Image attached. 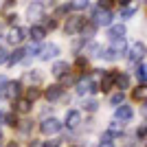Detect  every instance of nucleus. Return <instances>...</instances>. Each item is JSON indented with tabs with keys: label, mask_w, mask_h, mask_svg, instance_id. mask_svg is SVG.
Instances as JSON below:
<instances>
[{
	"label": "nucleus",
	"mask_w": 147,
	"mask_h": 147,
	"mask_svg": "<svg viewBox=\"0 0 147 147\" xmlns=\"http://www.w3.org/2000/svg\"><path fill=\"white\" fill-rule=\"evenodd\" d=\"M40 129H42V132H44L46 136H51V134H57V132L61 129V123L57 121L55 117H51V119H44V121H42Z\"/></svg>",
	"instance_id": "1"
},
{
	"label": "nucleus",
	"mask_w": 147,
	"mask_h": 147,
	"mask_svg": "<svg viewBox=\"0 0 147 147\" xmlns=\"http://www.w3.org/2000/svg\"><path fill=\"white\" fill-rule=\"evenodd\" d=\"M94 24L97 26H110L112 24V13L108 11V9H103V7H101V9H97V11H94Z\"/></svg>",
	"instance_id": "2"
},
{
	"label": "nucleus",
	"mask_w": 147,
	"mask_h": 147,
	"mask_svg": "<svg viewBox=\"0 0 147 147\" xmlns=\"http://www.w3.org/2000/svg\"><path fill=\"white\" fill-rule=\"evenodd\" d=\"M20 88H22V84H20V81H7L5 88H2V97L16 99V97L20 94Z\"/></svg>",
	"instance_id": "3"
},
{
	"label": "nucleus",
	"mask_w": 147,
	"mask_h": 147,
	"mask_svg": "<svg viewBox=\"0 0 147 147\" xmlns=\"http://www.w3.org/2000/svg\"><path fill=\"white\" fill-rule=\"evenodd\" d=\"M134 117V112H132V108L129 105H117V110H114V119L117 121H121V123H127L129 119Z\"/></svg>",
	"instance_id": "4"
},
{
	"label": "nucleus",
	"mask_w": 147,
	"mask_h": 147,
	"mask_svg": "<svg viewBox=\"0 0 147 147\" xmlns=\"http://www.w3.org/2000/svg\"><path fill=\"white\" fill-rule=\"evenodd\" d=\"M145 53H147V49H145V44L143 42H136L132 49H129V61H141L143 57H145Z\"/></svg>",
	"instance_id": "5"
},
{
	"label": "nucleus",
	"mask_w": 147,
	"mask_h": 147,
	"mask_svg": "<svg viewBox=\"0 0 147 147\" xmlns=\"http://www.w3.org/2000/svg\"><path fill=\"white\" fill-rule=\"evenodd\" d=\"M94 90H99V88H97V84H94L90 77L79 79V84H77V92H79V94H88V92H94Z\"/></svg>",
	"instance_id": "6"
},
{
	"label": "nucleus",
	"mask_w": 147,
	"mask_h": 147,
	"mask_svg": "<svg viewBox=\"0 0 147 147\" xmlns=\"http://www.w3.org/2000/svg\"><path fill=\"white\" fill-rule=\"evenodd\" d=\"M26 18H31V20L44 18V5H42V2H33V5H29V9H26Z\"/></svg>",
	"instance_id": "7"
},
{
	"label": "nucleus",
	"mask_w": 147,
	"mask_h": 147,
	"mask_svg": "<svg viewBox=\"0 0 147 147\" xmlns=\"http://www.w3.org/2000/svg\"><path fill=\"white\" fill-rule=\"evenodd\" d=\"M26 37V31L22 29V26H16V29L9 31V35H7V40H9V44H20L22 40Z\"/></svg>",
	"instance_id": "8"
},
{
	"label": "nucleus",
	"mask_w": 147,
	"mask_h": 147,
	"mask_svg": "<svg viewBox=\"0 0 147 147\" xmlns=\"http://www.w3.org/2000/svg\"><path fill=\"white\" fill-rule=\"evenodd\" d=\"M84 22H86L84 18H70V20L66 22V33H68V35H75V33H79L81 26H84Z\"/></svg>",
	"instance_id": "9"
},
{
	"label": "nucleus",
	"mask_w": 147,
	"mask_h": 147,
	"mask_svg": "<svg viewBox=\"0 0 147 147\" xmlns=\"http://www.w3.org/2000/svg\"><path fill=\"white\" fill-rule=\"evenodd\" d=\"M59 55V46H57V44H49V46H44L42 49V53H40V57H42V59H53V57H57Z\"/></svg>",
	"instance_id": "10"
},
{
	"label": "nucleus",
	"mask_w": 147,
	"mask_h": 147,
	"mask_svg": "<svg viewBox=\"0 0 147 147\" xmlns=\"http://www.w3.org/2000/svg\"><path fill=\"white\" fill-rule=\"evenodd\" d=\"M81 123V114L77 110H70V112H66V125L68 127H77Z\"/></svg>",
	"instance_id": "11"
},
{
	"label": "nucleus",
	"mask_w": 147,
	"mask_h": 147,
	"mask_svg": "<svg viewBox=\"0 0 147 147\" xmlns=\"http://www.w3.org/2000/svg\"><path fill=\"white\" fill-rule=\"evenodd\" d=\"M61 94H64L61 86H51V88H46V92H44V97L49 99V101H57Z\"/></svg>",
	"instance_id": "12"
},
{
	"label": "nucleus",
	"mask_w": 147,
	"mask_h": 147,
	"mask_svg": "<svg viewBox=\"0 0 147 147\" xmlns=\"http://www.w3.org/2000/svg\"><path fill=\"white\" fill-rule=\"evenodd\" d=\"M29 35H31V40H33V42H40V40H44V35H46V29H44V26H40V24H35V26H31Z\"/></svg>",
	"instance_id": "13"
},
{
	"label": "nucleus",
	"mask_w": 147,
	"mask_h": 147,
	"mask_svg": "<svg viewBox=\"0 0 147 147\" xmlns=\"http://www.w3.org/2000/svg\"><path fill=\"white\" fill-rule=\"evenodd\" d=\"M125 49H127V44H125V37H119V40H112V51L119 55H123L125 53Z\"/></svg>",
	"instance_id": "14"
},
{
	"label": "nucleus",
	"mask_w": 147,
	"mask_h": 147,
	"mask_svg": "<svg viewBox=\"0 0 147 147\" xmlns=\"http://www.w3.org/2000/svg\"><path fill=\"white\" fill-rule=\"evenodd\" d=\"M24 55H26V51H22V49H16L13 51V53H9V64H11V66H16V64H18V61H22L24 59Z\"/></svg>",
	"instance_id": "15"
},
{
	"label": "nucleus",
	"mask_w": 147,
	"mask_h": 147,
	"mask_svg": "<svg viewBox=\"0 0 147 147\" xmlns=\"http://www.w3.org/2000/svg\"><path fill=\"white\" fill-rule=\"evenodd\" d=\"M114 81H117V73H105V77L101 79V86L99 88H101V90H110Z\"/></svg>",
	"instance_id": "16"
},
{
	"label": "nucleus",
	"mask_w": 147,
	"mask_h": 147,
	"mask_svg": "<svg viewBox=\"0 0 147 147\" xmlns=\"http://www.w3.org/2000/svg\"><path fill=\"white\" fill-rule=\"evenodd\" d=\"M125 35V26L123 24H117V26H110V31H108V37L110 40H119V37Z\"/></svg>",
	"instance_id": "17"
},
{
	"label": "nucleus",
	"mask_w": 147,
	"mask_h": 147,
	"mask_svg": "<svg viewBox=\"0 0 147 147\" xmlns=\"http://www.w3.org/2000/svg\"><path fill=\"white\" fill-rule=\"evenodd\" d=\"M132 97H134L136 101H147V84L134 88V90H132Z\"/></svg>",
	"instance_id": "18"
},
{
	"label": "nucleus",
	"mask_w": 147,
	"mask_h": 147,
	"mask_svg": "<svg viewBox=\"0 0 147 147\" xmlns=\"http://www.w3.org/2000/svg\"><path fill=\"white\" fill-rule=\"evenodd\" d=\"M94 31H97V24H94V22H84V26H81V35H84V40H86V37H92L94 35Z\"/></svg>",
	"instance_id": "19"
},
{
	"label": "nucleus",
	"mask_w": 147,
	"mask_h": 147,
	"mask_svg": "<svg viewBox=\"0 0 147 147\" xmlns=\"http://www.w3.org/2000/svg\"><path fill=\"white\" fill-rule=\"evenodd\" d=\"M66 70H68V64H66V61H57L55 66H53V75H55V77H64Z\"/></svg>",
	"instance_id": "20"
},
{
	"label": "nucleus",
	"mask_w": 147,
	"mask_h": 147,
	"mask_svg": "<svg viewBox=\"0 0 147 147\" xmlns=\"http://www.w3.org/2000/svg\"><path fill=\"white\" fill-rule=\"evenodd\" d=\"M16 110L18 112H29L31 110V99H18V101H16Z\"/></svg>",
	"instance_id": "21"
},
{
	"label": "nucleus",
	"mask_w": 147,
	"mask_h": 147,
	"mask_svg": "<svg viewBox=\"0 0 147 147\" xmlns=\"http://www.w3.org/2000/svg\"><path fill=\"white\" fill-rule=\"evenodd\" d=\"M136 77H138V81H143V84L147 81V66H145V64H138V68H136Z\"/></svg>",
	"instance_id": "22"
},
{
	"label": "nucleus",
	"mask_w": 147,
	"mask_h": 147,
	"mask_svg": "<svg viewBox=\"0 0 147 147\" xmlns=\"http://www.w3.org/2000/svg\"><path fill=\"white\" fill-rule=\"evenodd\" d=\"M117 86H119V90H123V88H127V86H129L127 75H121V73H117Z\"/></svg>",
	"instance_id": "23"
},
{
	"label": "nucleus",
	"mask_w": 147,
	"mask_h": 147,
	"mask_svg": "<svg viewBox=\"0 0 147 147\" xmlns=\"http://www.w3.org/2000/svg\"><path fill=\"white\" fill-rule=\"evenodd\" d=\"M40 53H42V51H40V44L33 42L29 49H26V55H24V57H35V55H40Z\"/></svg>",
	"instance_id": "24"
},
{
	"label": "nucleus",
	"mask_w": 147,
	"mask_h": 147,
	"mask_svg": "<svg viewBox=\"0 0 147 147\" xmlns=\"http://www.w3.org/2000/svg\"><path fill=\"white\" fill-rule=\"evenodd\" d=\"M108 132H110V134H119V132H123V123L114 119V123H110V127H108Z\"/></svg>",
	"instance_id": "25"
},
{
	"label": "nucleus",
	"mask_w": 147,
	"mask_h": 147,
	"mask_svg": "<svg viewBox=\"0 0 147 147\" xmlns=\"http://www.w3.org/2000/svg\"><path fill=\"white\" fill-rule=\"evenodd\" d=\"M70 9H88V0H73L70 2Z\"/></svg>",
	"instance_id": "26"
},
{
	"label": "nucleus",
	"mask_w": 147,
	"mask_h": 147,
	"mask_svg": "<svg viewBox=\"0 0 147 147\" xmlns=\"http://www.w3.org/2000/svg\"><path fill=\"white\" fill-rule=\"evenodd\" d=\"M123 99H125V94H123V90H121V92H117V94H112L110 103L112 105H119V103H123Z\"/></svg>",
	"instance_id": "27"
},
{
	"label": "nucleus",
	"mask_w": 147,
	"mask_h": 147,
	"mask_svg": "<svg viewBox=\"0 0 147 147\" xmlns=\"http://www.w3.org/2000/svg\"><path fill=\"white\" fill-rule=\"evenodd\" d=\"M0 119H2L7 125H18V121H16V117H13V114H0Z\"/></svg>",
	"instance_id": "28"
},
{
	"label": "nucleus",
	"mask_w": 147,
	"mask_h": 147,
	"mask_svg": "<svg viewBox=\"0 0 147 147\" xmlns=\"http://www.w3.org/2000/svg\"><path fill=\"white\" fill-rule=\"evenodd\" d=\"M134 11H136L134 7H125V9L121 11V18H129V16H134Z\"/></svg>",
	"instance_id": "29"
},
{
	"label": "nucleus",
	"mask_w": 147,
	"mask_h": 147,
	"mask_svg": "<svg viewBox=\"0 0 147 147\" xmlns=\"http://www.w3.org/2000/svg\"><path fill=\"white\" fill-rule=\"evenodd\" d=\"M68 11H70V5H64V7H59V9L55 11V16L59 18V16H64V13H68Z\"/></svg>",
	"instance_id": "30"
},
{
	"label": "nucleus",
	"mask_w": 147,
	"mask_h": 147,
	"mask_svg": "<svg viewBox=\"0 0 147 147\" xmlns=\"http://www.w3.org/2000/svg\"><path fill=\"white\" fill-rule=\"evenodd\" d=\"M37 94H40V92H37L35 88H31V90H29V94H26V99H31V101H33V99H37Z\"/></svg>",
	"instance_id": "31"
},
{
	"label": "nucleus",
	"mask_w": 147,
	"mask_h": 147,
	"mask_svg": "<svg viewBox=\"0 0 147 147\" xmlns=\"http://www.w3.org/2000/svg\"><path fill=\"white\" fill-rule=\"evenodd\" d=\"M26 81H40V75L37 73H29L26 75Z\"/></svg>",
	"instance_id": "32"
},
{
	"label": "nucleus",
	"mask_w": 147,
	"mask_h": 147,
	"mask_svg": "<svg viewBox=\"0 0 147 147\" xmlns=\"http://www.w3.org/2000/svg\"><path fill=\"white\" fill-rule=\"evenodd\" d=\"M55 26H57V22H55V20H46L44 29H55Z\"/></svg>",
	"instance_id": "33"
},
{
	"label": "nucleus",
	"mask_w": 147,
	"mask_h": 147,
	"mask_svg": "<svg viewBox=\"0 0 147 147\" xmlns=\"http://www.w3.org/2000/svg\"><path fill=\"white\" fill-rule=\"evenodd\" d=\"M5 59H9V53H7L5 49H0V64H2Z\"/></svg>",
	"instance_id": "34"
},
{
	"label": "nucleus",
	"mask_w": 147,
	"mask_h": 147,
	"mask_svg": "<svg viewBox=\"0 0 147 147\" xmlns=\"http://www.w3.org/2000/svg\"><path fill=\"white\" fill-rule=\"evenodd\" d=\"M61 141H49V143H44V147H59Z\"/></svg>",
	"instance_id": "35"
},
{
	"label": "nucleus",
	"mask_w": 147,
	"mask_h": 147,
	"mask_svg": "<svg viewBox=\"0 0 147 147\" xmlns=\"http://www.w3.org/2000/svg\"><path fill=\"white\" fill-rule=\"evenodd\" d=\"M86 105H88V110H97V103H94V101H88Z\"/></svg>",
	"instance_id": "36"
},
{
	"label": "nucleus",
	"mask_w": 147,
	"mask_h": 147,
	"mask_svg": "<svg viewBox=\"0 0 147 147\" xmlns=\"http://www.w3.org/2000/svg\"><path fill=\"white\" fill-rule=\"evenodd\" d=\"M110 2H112V0H101V7H105V9H108V7H110Z\"/></svg>",
	"instance_id": "37"
},
{
	"label": "nucleus",
	"mask_w": 147,
	"mask_h": 147,
	"mask_svg": "<svg viewBox=\"0 0 147 147\" xmlns=\"http://www.w3.org/2000/svg\"><path fill=\"white\" fill-rule=\"evenodd\" d=\"M29 147H44V145H40V143H37V141H33V143H31Z\"/></svg>",
	"instance_id": "38"
},
{
	"label": "nucleus",
	"mask_w": 147,
	"mask_h": 147,
	"mask_svg": "<svg viewBox=\"0 0 147 147\" xmlns=\"http://www.w3.org/2000/svg\"><path fill=\"white\" fill-rule=\"evenodd\" d=\"M119 5H123V7H127V5H129V0H119Z\"/></svg>",
	"instance_id": "39"
},
{
	"label": "nucleus",
	"mask_w": 147,
	"mask_h": 147,
	"mask_svg": "<svg viewBox=\"0 0 147 147\" xmlns=\"http://www.w3.org/2000/svg\"><path fill=\"white\" fill-rule=\"evenodd\" d=\"M99 147H110V143H103V141H101V145H99Z\"/></svg>",
	"instance_id": "40"
},
{
	"label": "nucleus",
	"mask_w": 147,
	"mask_h": 147,
	"mask_svg": "<svg viewBox=\"0 0 147 147\" xmlns=\"http://www.w3.org/2000/svg\"><path fill=\"white\" fill-rule=\"evenodd\" d=\"M143 114H145V117H147V105H145V110H143Z\"/></svg>",
	"instance_id": "41"
},
{
	"label": "nucleus",
	"mask_w": 147,
	"mask_h": 147,
	"mask_svg": "<svg viewBox=\"0 0 147 147\" xmlns=\"http://www.w3.org/2000/svg\"><path fill=\"white\" fill-rule=\"evenodd\" d=\"M0 136H2V132H0Z\"/></svg>",
	"instance_id": "42"
}]
</instances>
